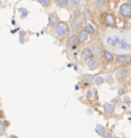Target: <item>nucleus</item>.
I'll use <instances>...</instances> for the list:
<instances>
[{
  "label": "nucleus",
  "instance_id": "f257e3e1",
  "mask_svg": "<svg viewBox=\"0 0 131 138\" xmlns=\"http://www.w3.org/2000/svg\"><path fill=\"white\" fill-rule=\"evenodd\" d=\"M70 31H71V28H70V25L69 23L67 22H60L56 25V27L54 28V32H56V35L60 38V39H64V38H67L70 34Z\"/></svg>",
  "mask_w": 131,
  "mask_h": 138
},
{
  "label": "nucleus",
  "instance_id": "f03ea898",
  "mask_svg": "<svg viewBox=\"0 0 131 138\" xmlns=\"http://www.w3.org/2000/svg\"><path fill=\"white\" fill-rule=\"evenodd\" d=\"M100 22L106 27H116L117 25V18L114 14L111 13H104L100 18Z\"/></svg>",
  "mask_w": 131,
  "mask_h": 138
},
{
  "label": "nucleus",
  "instance_id": "7ed1b4c3",
  "mask_svg": "<svg viewBox=\"0 0 131 138\" xmlns=\"http://www.w3.org/2000/svg\"><path fill=\"white\" fill-rule=\"evenodd\" d=\"M119 14L125 20L131 19V3L130 2L122 3L119 7Z\"/></svg>",
  "mask_w": 131,
  "mask_h": 138
},
{
  "label": "nucleus",
  "instance_id": "20e7f679",
  "mask_svg": "<svg viewBox=\"0 0 131 138\" xmlns=\"http://www.w3.org/2000/svg\"><path fill=\"white\" fill-rule=\"evenodd\" d=\"M130 74V69L129 67H120L116 72H115V78L118 81H122L125 78H127Z\"/></svg>",
  "mask_w": 131,
  "mask_h": 138
},
{
  "label": "nucleus",
  "instance_id": "39448f33",
  "mask_svg": "<svg viewBox=\"0 0 131 138\" xmlns=\"http://www.w3.org/2000/svg\"><path fill=\"white\" fill-rule=\"evenodd\" d=\"M67 44L70 48H72L73 50L80 45V42H79L77 33H71V34H69V36L67 37Z\"/></svg>",
  "mask_w": 131,
  "mask_h": 138
},
{
  "label": "nucleus",
  "instance_id": "423d86ee",
  "mask_svg": "<svg viewBox=\"0 0 131 138\" xmlns=\"http://www.w3.org/2000/svg\"><path fill=\"white\" fill-rule=\"evenodd\" d=\"M69 25H70L71 30L73 31L74 33H77L78 31H80V30L82 29V27H83L82 22H81V21H80L78 18H76V17H74V18L70 21Z\"/></svg>",
  "mask_w": 131,
  "mask_h": 138
},
{
  "label": "nucleus",
  "instance_id": "0eeeda50",
  "mask_svg": "<svg viewBox=\"0 0 131 138\" xmlns=\"http://www.w3.org/2000/svg\"><path fill=\"white\" fill-rule=\"evenodd\" d=\"M80 56L86 62L91 60V59H93V58H95L94 55H93V53H92V51H91V49H90V47H84V48H82V50L80 52Z\"/></svg>",
  "mask_w": 131,
  "mask_h": 138
},
{
  "label": "nucleus",
  "instance_id": "6e6552de",
  "mask_svg": "<svg viewBox=\"0 0 131 138\" xmlns=\"http://www.w3.org/2000/svg\"><path fill=\"white\" fill-rule=\"evenodd\" d=\"M77 36H78L80 44H84V43H86V42L90 41V34L88 32H86L83 28L77 32Z\"/></svg>",
  "mask_w": 131,
  "mask_h": 138
},
{
  "label": "nucleus",
  "instance_id": "1a4fd4ad",
  "mask_svg": "<svg viewBox=\"0 0 131 138\" xmlns=\"http://www.w3.org/2000/svg\"><path fill=\"white\" fill-rule=\"evenodd\" d=\"M90 49H91V51H92V53H93V55H94L95 58L102 57V51L104 50H102V48L100 42H97V41L92 42L91 45H90Z\"/></svg>",
  "mask_w": 131,
  "mask_h": 138
},
{
  "label": "nucleus",
  "instance_id": "9d476101",
  "mask_svg": "<svg viewBox=\"0 0 131 138\" xmlns=\"http://www.w3.org/2000/svg\"><path fill=\"white\" fill-rule=\"evenodd\" d=\"M60 22V18L58 16L56 15V13H50L48 15V26L51 27V28H56V25Z\"/></svg>",
  "mask_w": 131,
  "mask_h": 138
},
{
  "label": "nucleus",
  "instance_id": "9b49d317",
  "mask_svg": "<svg viewBox=\"0 0 131 138\" xmlns=\"http://www.w3.org/2000/svg\"><path fill=\"white\" fill-rule=\"evenodd\" d=\"M86 65H87V67H88L89 70L95 71V70H97L98 68L100 67V62L98 61L97 58H93V59H91L89 61H87L86 62Z\"/></svg>",
  "mask_w": 131,
  "mask_h": 138
},
{
  "label": "nucleus",
  "instance_id": "f8f14e48",
  "mask_svg": "<svg viewBox=\"0 0 131 138\" xmlns=\"http://www.w3.org/2000/svg\"><path fill=\"white\" fill-rule=\"evenodd\" d=\"M102 60L106 63H112L115 59H116V56L113 54L112 52L108 51V50H104L102 51Z\"/></svg>",
  "mask_w": 131,
  "mask_h": 138
},
{
  "label": "nucleus",
  "instance_id": "ddd939ff",
  "mask_svg": "<svg viewBox=\"0 0 131 138\" xmlns=\"http://www.w3.org/2000/svg\"><path fill=\"white\" fill-rule=\"evenodd\" d=\"M83 29L88 32L90 35H94L96 33V28H95V25L90 23L89 21H85L84 24H83Z\"/></svg>",
  "mask_w": 131,
  "mask_h": 138
},
{
  "label": "nucleus",
  "instance_id": "4468645a",
  "mask_svg": "<svg viewBox=\"0 0 131 138\" xmlns=\"http://www.w3.org/2000/svg\"><path fill=\"white\" fill-rule=\"evenodd\" d=\"M116 110V105L113 103H104V111L106 115H113Z\"/></svg>",
  "mask_w": 131,
  "mask_h": 138
},
{
  "label": "nucleus",
  "instance_id": "2eb2a0df",
  "mask_svg": "<svg viewBox=\"0 0 131 138\" xmlns=\"http://www.w3.org/2000/svg\"><path fill=\"white\" fill-rule=\"evenodd\" d=\"M82 80H83L85 86H89V84H92L94 82V76L92 75V74L85 73L83 75V77H82Z\"/></svg>",
  "mask_w": 131,
  "mask_h": 138
},
{
  "label": "nucleus",
  "instance_id": "dca6fc26",
  "mask_svg": "<svg viewBox=\"0 0 131 138\" xmlns=\"http://www.w3.org/2000/svg\"><path fill=\"white\" fill-rule=\"evenodd\" d=\"M116 62L118 63V64H125V63L129 62L130 58L128 55H124V54H120L118 56H116Z\"/></svg>",
  "mask_w": 131,
  "mask_h": 138
},
{
  "label": "nucleus",
  "instance_id": "f3484780",
  "mask_svg": "<svg viewBox=\"0 0 131 138\" xmlns=\"http://www.w3.org/2000/svg\"><path fill=\"white\" fill-rule=\"evenodd\" d=\"M71 0H54V4L60 8H67L70 6Z\"/></svg>",
  "mask_w": 131,
  "mask_h": 138
},
{
  "label": "nucleus",
  "instance_id": "a211bd4d",
  "mask_svg": "<svg viewBox=\"0 0 131 138\" xmlns=\"http://www.w3.org/2000/svg\"><path fill=\"white\" fill-rule=\"evenodd\" d=\"M95 132L97 135H100V136H104L106 133V127L100 125V124H97L95 126Z\"/></svg>",
  "mask_w": 131,
  "mask_h": 138
},
{
  "label": "nucleus",
  "instance_id": "6ab92c4d",
  "mask_svg": "<svg viewBox=\"0 0 131 138\" xmlns=\"http://www.w3.org/2000/svg\"><path fill=\"white\" fill-rule=\"evenodd\" d=\"M92 5L95 9H102L104 6V0H92Z\"/></svg>",
  "mask_w": 131,
  "mask_h": 138
},
{
  "label": "nucleus",
  "instance_id": "aec40b11",
  "mask_svg": "<svg viewBox=\"0 0 131 138\" xmlns=\"http://www.w3.org/2000/svg\"><path fill=\"white\" fill-rule=\"evenodd\" d=\"M36 1L38 3H40L43 7H45V8H48L50 5H51V2H52V0H36Z\"/></svg>",
  "mask_w": 131,
  "mask_h": 138
},
{
  "label": "nucleus",
  "instance_id": "412c9836",
  "mask_svg": "<svg viewBox=\"0 0 131 138\" xmlns=\"http://www.w3.org/2000/svg\"><path fill=\"white\" fill-rule=\"evenodd\" d=\"M106 44H108V45H110V47H113V48L117 47V43H116V41H115L114 37H111V36L106 37Z\"/></svg>",
  "mask_w": 131,
  "mask_h": 138
},
{
  "label": "nucleus",
  "instance_id": "4be33fe9",
  "mask_svg": "<svg viewBox=\"0 0 131 138\" xmlns=\"http://www.w3.org/2000/svg\"><path fill=\"white\" fill-rule=\"evenodd\" d=\"M104 82H106L104 81V77H102V76H96V77H94V83L96 84V86H100V84H102Z\"/></svg>",
  "mask_w": 131,
  "mask_h": 138
},
{
  "label": "nucleus",
  "instance_id": "5701e85b",
  "mask_svg": "<svg viewBox=\"0 0 131 138\" xmlns=\"http://www.w3.org/2000/svg\"><path fill=\"white\" fill-rule=\"evenodd\" d=\"M120 48L123 49V50H128L131 48V45L128 43V41L126 39H122V42H121V44H120Z\"/></svg>",
  "mask_w": 131,
  "mask_h": 138
},
{
  "label": "nucleus",
  "instance_id": "b1692460",
  "mask_svg": "<svg viewBox=\"0 0 131 138\" xmlns=\"http://www.w3.org/2000/svg\"><path fill=\"white\" fill-rule=\"evenodd\" d=\"M122 102H123V100L121 99V96H119V95H118L117 97L113 98V100H112V103H113L114 105H120Z\"/></svg>",
  "mask_w": 131,
  "mask_h": 138
},
{
  "label": "nucleus",
  "instance_id": "393cba45",
  "mask_svg": "<svg viewBox=\"0 0 131 138\" xmlns=\"http://www.w3.org/2000/svg\"><path fill=\"white\" fill-rule=\"evenodd\" d=\"M85 98H86L87 100H92V98H93V93H92L91 90H86V92H85Z\"/></svg>",
  "mask_w": 131,
  "mask_h": 138
},
{
  "label": "nucleus",
  "instance_id": "a878e982",
  "mask_svg": "<svg viewBox=\"0 0 131 138\" xmlns=\"http://www.w3.org/2000/svg\"><path fill=\"white\" fill-rule=\"evenodd\" d=\"M104 81L106 83L112 84V83H114V78H113V76L111 75V74H106V75L104 76Z\"/></svg>",
  "mask_w": 131,
  "mask_h": 138
},
{
  "label": "nucleus",
  "instance_id": "bb28decb",
  "mask_svg": "<svg viewBox=\"0 0 131 138\" xmlns=\"http://www.w3.org/2000/svg\"><path fill=\"white\" fill-rule=\"evenodd\" d=\"M18 13L20 14V17L23 18V19H24V18H26V17L28 16V14H29V13H28V10H27L26 8H24V7L20 8V9H18Z\"/></svg>",
  "mask_w": 131,
  "mask_h": 138
},
{
  "label": "nucleus",
  "instance_id": "cd10ccee",
  "mask_svg": "<svg viewBox=\"0 0 131 138\" xmlns=\"http://www.w3.org/2000/svg\"><path fill=\"white\" fill-rule=\"evenodd\" d=\"M85 2H86V0H71V3H73L74 5H77V6L83 5Z\"/></svg>",
  "mask_w": 131,
  "mask_h": 138
},
{
  "label": "nucleus",
  "instance_id": "c85d7f7f",
  "mask_svg": "<svg viewBox=\"0 0 131 138\" xmlns=\"http://www.w3.org/2000/svg\"><path fill=\"white\" fill-rule=\"evenodd\" d=\"M5 132H6L5 127H4L3 123H2L1 121H0V136H3V135L5 134Z\"/></svg>",
  "mask_w": 131,
  "mask_h": 138
},
{
  "label": "nucleus",
  "instance_id": "c756f323",
  "mask_svg": "<svg viewBox=\"0 0 131 138\" xmlns=\"http://www.w3.org/2000/svg\"><path fill=\"white\" fill-rule=\"evenodd\" d=\"M126 94V90L124 88H119L118 89V95L119 96H123V95Z\"/></svg>",
  "mask_w": 131,
  "mask_h": 138
},
{
  "label": "nucleus",
  "instance_id": "7c9ffc66",
  "mask_svg": "<svg viewBox=\"0 0 131 138\" xmlns=\"http://www.w3.org/2000/svg\"><path fill=\"white\" fill-rule=\"evenodd\" d=\"M114 39H115V41H116L117 45H120V44H121V42H122V39H121V38H119V37L115 36V37H114Z\"/></svg>",
  "mask_w": 131,
  "mask_h": 138
},
{
  "label": "nucleus",
  "instance_id": "2f4dec72",
  "mask_svg": "<svg viewBox=\"0 0 131 138\" xmlns=\"http://www.w3.org/2000/svg\"><path fill=\"white\" fill-rule=\"evenodd\" d=\"M123 102H125V103H130L131 102V100H130V97H128V96H125L124 97V99H123Z\"/></svg>",
  "mask_w": 131,
  "mask_h": 138
},
{
  "label": "nucleus",
  "instance_id": "473e14b6",
  "mask_svg": "<svg viewBox=\"0 0 131 138\" xmlns=\"http://www.w3.org/2000/svg\"><path fill=\"white\" fill-rule=\"evenodd\" d=\"M102 138H114V137H113V135H112L111 133H106V134L102 136Z\"/></svg>",
  "mask_w": 131,
  "mask_h": 138
},
{
  "label": "nucleus",
  "instance_id": "72a5a7b5",
  "mask_svg": "<svg viewBox=\"0 0 131 138\" xmlns=\"http://www.w3.org/2000/svg\"><path fill=\"white\" fill-rule=\"evenodd\" d=\"M9 138H18V136H16V135H10L9 136Z\"/></svg>",
  "mask_w": 131,
  "mask_h": 138
},
{
  "label": "nucleus",
  "instance_id": "f704fd0d",
  "mask_svg": "<svg viewBox=\"0 0 131 138\" xmlns=\"http://www.w3.org/2000/svg\"><path fill=\"white\" fill-rule=\"evenodd\" d=\"M129 67H130V68H131V59H130V60H129Z\"/></svg>",
  "mask_w": 131,
  "mask_h": 138
},
{
  "label": "nucleus",
  "instance_id": "c9c22d12",
  "mask_svg": "<svg viewBox=\"0 0 131 138\" xmlns=\"http://www.w3.org/2000/svg\"><path fill=\"white\" fill-rule=\"evenodd\" d=\"M114 138H121V137H119V136H116V137H114Z\"/></svg>",
  "mask_w": 131,
  "mask_h": 138
},
{
  "label": "nucleus",
  "instance_id": "e433bc0d",
  "mask_svg": "<svg viewBox=\"0 0 131 138\" xmlns=\"http://www.w3.org/2000/svg\"><path fill=\"white\" fill-rule=\"evenodd\" d=\"M127 2H130V3H131V0H127Z\"/></svg>",
  "mask_w": 131,
  "mask_h": 138
}]
</instances>
